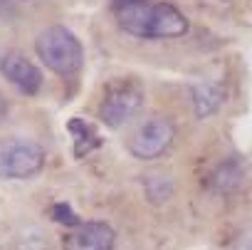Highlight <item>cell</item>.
Wrapping results in <instances>:
<instances>
[{"label": "cell", "instance_id": "cell-3", "mask_svg": "<svg viewBox=\"0 0 252 250\" xmlns=\"http://www.w3.org/2000/svg\"><path fill=\"white\" fill-rule=\"evenodd\" d=\"M45 149L30 139L0 142V181H25L45 169Z\"/></svg>", "mask_w": 252, "mask_h": 250}, {"label": "cell", "instance_id": "cell-1", "mask_svg": "<svg viewBox=\"0 0 252 250\" xmlns=\"http://www.w3.org/2000/svg\"><path fill=\"white\" fill-rule=\"evenodd\" d=\"M119 28L139 40H168L188 33V18L171 3H139L114 8Z\"/></svg>", "mask_w": 252, "mask_h": 250}, {"label": "cell", "instance_id": "cell-5", "mask_svg": "<svg viewBox=\"0 0 252 250\" xmlns=\"http://www.w3.org/2000/svg\"><path fill=\"white\" fill-rule=\"evenodd\" d=\"M176 139V124L168 116H151L131 134L129 154L139 161H154L163 156Z\"/></svg>", "mask_w": 252, "mask_h": 250}, {"label": "cell", "instance_id": "cell-13", "mask_svg": "<svg viewBox=\"0 0 252 250\" xmlns=\"http://www.w3.org/2000/svg\"><path fill=\"white\" fill-rule=\"evenodd\" d=\"M8 119V102H5V97L0 94V124H3Z\"/></svg>", "mask_w": 252, "mask_h": 250}, {"label": "cell", "instance_id": "cell-15", "mask_svg": "<svg viewBox=\"0 0 252 250\" xmlns=\"http://www.w3.org/2000/svg\"><path fill=\"white\" fill-rule=\"evenodd\" d=\"M222 3H225V0H222Z\"/></svg>", "mask_w": 252, "mask_h": 250}, {"label": "cell", "instance_id": "cell-10", "mask_svg": "<svg viewBox=\"0 0 252 250\" xmlns=\"http://www.w3.org/2000/svg\"><path fill=\"white\" fill-rule=\"evenodd\" d=\"M67 132L72 134V142H74V159H84V156H89L94 149L101 146V134L92 127L87 119L72 116V119L67 121Z\"/></svg>", "mask_w": 252, "mask_h": 250}, {"label": "cell", "instance_id": "cell-12", "mask_svg": "<svg viewBox=\"0 0 252 250\" xmlns=\"http://www.w3.org/2000/svg\"><path fill=\"white\" fill-rule=\"evenodd\" d=\"M18 250H50V245H45V240H40V238H23L20 240V248Z\"/></svg>", "mask_w": 252, "mask_h": 250}, {"label": "cell", "instance_id": "cell-9", "mask_svg": "<svg viewBox=\"0 0 252 250\" xmlns=\"http://www.w3.org/2000/svg\"><path fill=\"white\" fill-rule=\"evenodd\" d=\"M245 174H247V164L240 156H230L213 169V174L208 176V186L215 193H230L242 183Z\"/></svg>", "mask_w": 252, "mask_h": 250}, {"label": "cell", "instance_id": "cell-11", "mask_svg": "<svg viewBox=\"0 0 252 250\" xmlns=\"http://www.w3.org/2000/svg\"><path fill=\"white\" fill-rule=\"evenodd\" d=\"M52 220H57V223H62V225H69V228H74V225H79L82 220H79V215L67 206V203H55L52 206Z\"/></svg>", "mask_w": 252, "mask_h": 250}, {"label": "cell", "instance_id": "cell-6", "mask_svg": "<svg viewBox=\"0 0 252 250\" xmlns=\"http://www.w3.org/2000/svg\"><path fill=\"white\" fill-rule=\"evenodd\" d=\"M116 233L104 220H82L62 235V250H114Z\"/></svg>", "mask_w": 252, "mask_h": 250}, {"label": "cell", "instance_id": "cell-4", "mask_svg": "<svg viewBox=\"0 0 252 250\" xmlns=\"http://www.w3.org/2000/svg\"><path fill=\"white\" fill-rule=\"evenodd\" d=\"M144 104V87L136 79H119L111 82L99 104V119L109 129H119L129 121Z\"/></svg>", "mask_w": 252, "mask_h": 250}, {"label": "cell", "instance_id": "cell-7", "mask_svg": "<svg viewBox=\"0 0 252 250\" xmlns=\"http://www.w3.org/2000/svg\"><path fill=\"white\" fill-rule=\"evenodd\" d=\"M0 72H3V77L18 87L23 94H37L42 89V72L40 67L28 60L23 52H8L3 57V62H0Z\"/></svg>", "mask_w": 252, "mask_h": 250}, {"label": "cell", "instance_id": "cell-8", "mask_svg": "<svg viewBox=\"0 0 252 250\" xmlns=\"http://www.w3.org/2000/svg\"><path fill=\"white\" fill-rule=\"evenodd\" d=\"M190 97H193V111L198 119H208L213 116L227 99V92L220 82H198L190 87Z\"/></svg>", "mask_w": 252, "mask_h": 250}, {"label": "cell", "instance_id": "cell-2", "mask_svg": "<svg viewBox=\"0 0 252 250\" xmlns=\"http://www.w3.org/2000/svg\"><path fill=\"white\" fill-rule=\"evenodd\" d=\"M35 52L47 70L64 79L79 74V70L84 67V47L79 37L64 25H52L42 30L35 40Z\"/></svg>", "mask_w": 252, "mask_h": 250}, {"label": "cell", "instance_id": "cell-14", "mask_svg": "<svg viewBox=\"0 0 252 250\" xmlns=\"http://www.w3.org/2000/svg\"><path fill=\"white\" fill-rule=\"evenodd\" d=\"M114 8H124V5H131V3H139V0H111Z\"/></svg>", "mask_w": 252, "mask_h": 250}]
</instances>
